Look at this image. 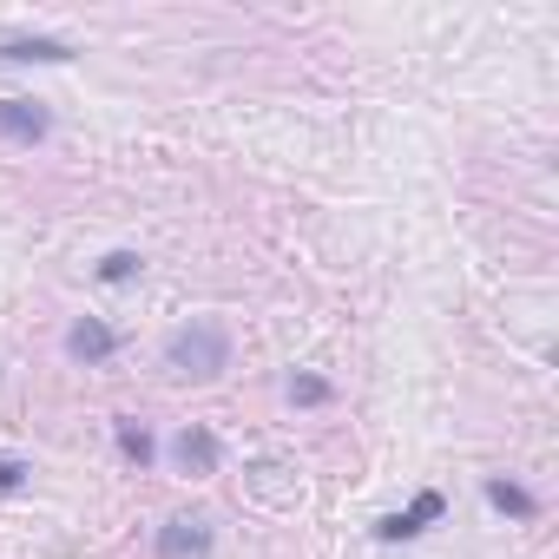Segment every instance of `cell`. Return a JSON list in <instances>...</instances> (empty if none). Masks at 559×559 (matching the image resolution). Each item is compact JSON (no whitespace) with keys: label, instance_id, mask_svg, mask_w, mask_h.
Wrapping results in <instances>:
<instances>
[{"label":"cell","instance_id":"6da1fadb","mask_svg":"<svg viewBox=\"0 0 559 559\" xmlns=\"http://www.w3.org/2000/svg\"><path fill=\"white\" fill-rule=\"evenodd\" d=\"M165 369L185 376V382H217L230 369V330L211 323V317H191L185 330L165 336Z\"/></svg>","mask_w":559,"mask_h":559},{"label":"cell","instance_id":"7a4b0ae2","mask_svg":"<svg viewBox=\"0 0 559 559\" xmlns=\"http://www.w3.org/2000/svg\"><path fill=\"white\" fill-rule=\"evenodd\" d=\"M441 513H448V493H441V487H421L402 513H382V520H376V539H382V546H408V539H421Z\"/></svg>","mask_w":559,"mask_h":559},{"label":"cell","instance_id":"3957f363","mask_svg":"<svg viewBox=\"0 0 559 559\" xmlns=\"http://www.w3.org/2000/svg\"><path fill=\"white\" fill-rule=\"evenodd\" d=\"M211 546H217V533H211L204 513H171V520L152 533V552H158V559H211Z\"/></svg>","mask_w":559,"mask_h":559},{"label":"cell","instance_id":"277c9868","mask_svg":"<svg viewBox=\"0 0 559 559\" xmlns=\"http://www.w3.org/2000/svg\"><path fill=\"white\" fill-rule=\"evenodd\" d=\"M171 461H178V474H191V480H211V474L224 467V441H217L204 421H185V428L171 435Z\"/></svg>","mask_w":559,"mask_h":559},{"label":"cell","instance_id":"5b68a950","mask_svg":"<svg viewBox=\"0 0 559 559\" xmlns=\"http://www.w3.org/2000/svg\"><path fill=\"white\" fill-rule=\"evenodd\" d=\"M119 349H126V343H119V330H112L106 317H80V323L67 330V356H73L80 369H106Z\"/></svg>","mask_w":559,"mask_h":559},{"label":"cell","instance_id":"8992f818","mask_svg":"<svg viewBox=\"0 0 559 559\" xmlns=\"http://www.w3.org/2000/svg\"><path fill=\"white\" fill-rule=\"evenodd\" d=\"M53 132V106L47 99H0V139L8 145H40Z\"/></svg>","mask_w":559,"mask_h":559},{"label":"cell","instance_id":"52a82bcc","mask_svg":"<svg viewBox=\"0 0 559 559\" xmlns=\"http://www.w3.org/2000/svg\"><path fill=\"white\" fill-rule=\"evenodd\" d=\"M0 60L8 67H67L73 40H60V34H0Z\"/></svg>","mask_w":559,"mask_h":559},{"label":"cell","instance_id":"ba28073f","mask_svg":"<svg viewBox=\"0 0 559 559\" xmlns=\"http://www.w3.org/2000/svg\"><path fill=\"white\" fill-rule=\"evenodd\" d=\"M480 493H487V507H493V513H507V520H539V513H546V500H539L533 487H520L513 474H487V480H480Z\"/></svg>","mask_w":559,"mask_h":559},{"label":"cell","instance_id":"9c48e42d","mask_svg":"<svg viewBox=\"0 0 559 559\" xmlns=\"http://www.w3.org/2000/svg\"><path fill=\"white\" fill-rule=\"evenodd\" d=\"M112 441H119V461L139 467V474L158 461V441H152V428H145L139 415H119V421H112Z\"/></svg>","mask_w":559,"mask_h":559},{"label":"cell","instance_id":"30bf717a","mask_svg":"<svg viewBox=\"0 0 559 559\" xmlns=\"http://www.w3.org/2000/svg\"><path fill=\"white\" fill-rule=\"evenodd\" d=\"M284 395H290V408H330V402H336V382L317 376V369H297V376L284 382Z\"/></svg>","mask_w":559,"mask_h":559},{"label":"cell","instance_id":"8fae6325","mask_svg":"<svg viewBox=\"0 0 559 559\" xmlns=\"http://www.w3.org/2000/svg\"><path fill=\"white\" fill-rule=\"evenodd\" d=\"M139 270H145V257H139V250H106L93 276H99V284H132Z\"/></svg>","mask_w":559,"mask_h":559},{"label":"cell","instance_id":"7c38bea8","mask_svg":"<svg viewBox=\"0 0 559 559\" xmlns=\"http://www.w3.org/2000/svg\"><path fill=\"white\" fill-rule=\"evenodd\" d=\"M27 480H34V467H27L21 454H0V493H21Z\"/></svg>","mask_w":559,"mask_h":559}]
</instances>
